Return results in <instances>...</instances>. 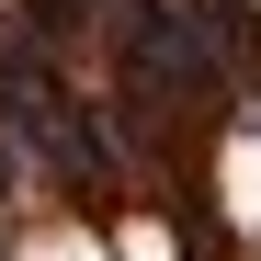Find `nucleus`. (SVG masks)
<instances>
[{"instance_id": "f257e3e1", "label": "nucleus", "mask_w": 261, "mask_h": 261, "mask_svg": "<svg viewBox=\"0 0 261 261\" xmlns=\"http://www.w3.org/2000/svg\"><path fill=\"white\" fill-rule=\"evenodd\" d=\"M91 12H102V0H23V34H46V46H57V34H80Z\"/></svg>"}]
</instances>
